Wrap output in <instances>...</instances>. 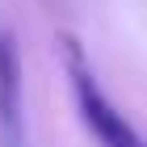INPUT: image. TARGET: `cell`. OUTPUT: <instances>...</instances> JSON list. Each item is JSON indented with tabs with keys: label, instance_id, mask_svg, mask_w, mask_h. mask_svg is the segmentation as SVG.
I'll list each match as a JSON object with an SVG mask.
<instances>
[{
	"label": "cell",
	"instance_id": "cell-1",
	"mask_svg": "<svg viewBox=\"0 0 147 147\" xmlns=\"http://www.w3.org/2000/svg\"><path fill=\"white\" fill-rule=\"evenodd\" d=\"M59 51H63V71L71 80V97H76L80 122L101 147H147V139L135 130V122L126 118L118 105L105 97V88L97 84V71H92L84 46L71 34H59Z\"/></svg>",
	"mask_w": 147,
	"mask_h": 147
},
{
	"label": "cell",
	"instance_id": "cell-2",
	"mask_svg": "<svg viewBox=\"0 0 147 147\" xmlns=\"http://www.w3.org/2000/svg\"><path fill=\"white\" fill-rule=\"evenodd\" d=\"M0 147H25V84L21 55L9 30H0Z\"/></svg>",
	"mask_w": 147,
	"mask_h": 147
}]
</instances>
